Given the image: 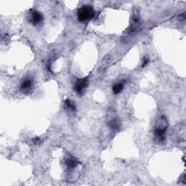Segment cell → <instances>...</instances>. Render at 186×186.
I'll return each instance as SVG.
<instances>
[{
    "label": "cell",
    "instance_id": "cell-4",
    "mask_svg": "<svg viewBox=\"0 0 186 186\" xmlns=\"http://www.w3.org/2000/svg\"><path fill=\"white\" fill-rule=\"evenodd\" d=\"M88 85V78L78 79L74 84V90L78 94H82Z\"/></svg>",
    "mask_w": 186,
    "mask_h": 186
},
{
    "label": "cell",
    "instance_id": "cell-6",
    "mask_svg": "<svg viewBox=\"0 0 186 186\" xmlns=\"http://www.w3.org/2000/svg\"><path fill=\"white\" fill-rule=\"evenodd\" d=\"M79 164V162H78L76 158L73 157H68L67 159L66 160V165L67 166L68 169H75Z\"/></svg>",
    "mask_w": 186,
    "mask_h": 186
},
{
    "label": "cell",
    "instance_id": "cell-7",
    "mask_svg": "<svg viewBox=\"0 0 186 186\" xmlns=\"http://www.w3.org/2000/svg\"><path fill=\"white\" fill-rule=\"evenodd\" d=\"M124 87H125L124 82H119V83L115 84L113 86V87H112V90H113V93L114 94H116V95L121 93V92L123 91Z\"/></svg>",
    "mask_w": 186,
    "mask_h": 186
},
{
    "label": "cell",
    "instance_id": "cell-10",
    "mask_svg": "<svg viewBox=\"0 0 186 186\" xmlns=\"http://www.w3.org/2000/svg\"><path fill=\"white\" fill-rule=\"evenodd\" d=\"M149 62V59L148 58V57H145L143 58V63H142V67H145V66H146L147 65H148Z\"/></svg>",
    "mask_w": 186,
    "mask_h": 186
},
{
    "label": "cell",
    "instance_id": "cell-3",
    "mask_svg": "<svg viewBox=\"0 0 186 186\" xmlns=\"http://www.w3.org/2000/svg\"><path fill=\"white\" fill-rule=\"evenodd\" d=\"M43 19V15L39 11L36 10H32L29 12V20L31 24L34 25V26L40 25L41 23H42Z\"/></svg>",
    "mask_w": 186,
    "mask_h": 186
},
{
    "label": "cell",
    "instance_id": "cell-1",
    "mask_svg": "<svg viewBox=\"0 0 186 186\" xmlns=\"http://www.w3.org/2000/svg\"><path fill=\"white\" fill-rule=\"evenodd\" d=\"M168 127L167 119L164 116H161L158 118L156 123L155 128V136L158 141L163 142L165 140V134Z\"/></svg>",
    "mask_w": 186,
    "mask_h": 186
},
{
    "label": "cell",
    "instance_id": "cell-5",
    "mask_svg": "<svg viewBox=\"0 0 186 186\" xmlns=\"http://www.w3.org/2000/svg\"><path fill=\"white\" fill-rule=\"evenodd\" d=\"M32 85H33V82H32L31 79L26 78L22 82L21 84H20V89L24 93H29L32 88Z\"/></svg>",
    "mask_w": 186,
    "mask_h": 186
},
{
    "label": "cell",
    "instance_id": "cell-8",
    "mask_svg": "<svg viewBox=\"0 0 186 186\" xmlns=\"http://www.w3.org/2000/svg\"><path fill=\"white\" fill-rule=\"evenodd\" d=\"M65 105L66 108L68 110H70V111H77V106H76V105L73 103V101H72L69 99H67L65 100Z\"/></svg>",
    "mask_w": 186,
    "mask_h": 186
},
{
    "label": "cell",
    "instance_id": "cell-2",
    "mask_svg": "<svg viewBox=\"0 0 186 186\" xmlns=\"http://www.w3.org/2000/svg\"><path fill=\"white\" fill-rule=\"evenodd\" d=\"M95 12L93 8H92L89 5H84L81 8H79L77 13L78 20L80 22H85L91 20L95 17Z\"/></svg>",
    "mask_w": 186,
    "mask_h": 186
},
{
    "label": "cell",
    "instance_id": "cell-9",
    "mask_svg": "<svg viewBox=\"0 0 186 186\" xmlns=\"http://www.w3.org/2000/svg\"><path fill=\"white\" fill-rule=\"evenodd\" d=\"M109 126L112 130H116L117 129H119V127H120V122H119V121L118 120V119H114L113 120H111V121H110Z\"/></svg>",
    "mask_w": 186,
    "mask_h": 186
},
{
    "label": "cell",
    "instance_id": "cell-11",
    "mask_svg": "<svg viewBox=\"0 0 186 186\" xmlns=\"http://www.w3.org/2000/svg\"><path fill=\"white\" fill-rule=\"evenodd\" d=\"M33 142H34V143L36 145L40 144L41 143H42V142H41V139L40 138V137H36V138H34Z\"/></svg>",
    "mask_w": 186,
    "mask_h": 186
}]
</instances>
